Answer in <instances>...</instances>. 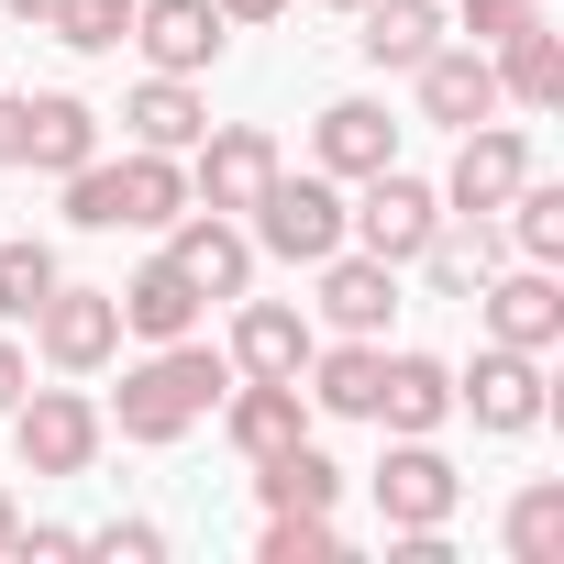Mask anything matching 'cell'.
I'll return each instance as SVG.
<instances>
[{"instance_id":"obj_27","label":"cell","mask_w":564,"mask_h":564,"mask_svg":"<svg viewBox=\"0 0 564 564\" xmlns=\"http://www.w3.org/2000/svg\"><path fill=\"white\" fill-rule=\"evenodd\" d=\"M498 210H509V243H520L531 265H553V254H564V188H553V177H520Z\"/></svg>"},{"instance_id":"obj_17","label":"cell","mask_w":564,"mask_h":564,"mask_svg":"<svg viewBox=\"0 0 564 564\" xmlns=\"http://www.w3.org/2000/svg\"><path fill=\"white\" fill-rule=\"evenodd\" d=\"M177 210H188V177H177V155L133 144V155L111 166V232H166Z\"/></svg>"},{"instance_id":"obj_22","label":"cell","mask_w":564,"mask_h":564,"mask_svg":"<svg viewBox=\"0 0 564 564\" xmlns=\"http://www.w3.org/2000/svg\"><path fill=\"white\" fill-rule=\"evenodd\" d=\"M311 366V322L289 311V300H243V322H232V377H300Z\"/></svg>"},{"instance_id":"obj_6","label":"cell","mask_w":564,"mask_h":564,"mask_svg":"<svg viewBox=\"0 0 564 564\" xmlns=\"http://www.w3.org/2000/svg\"><path fill=\"white\" fill-rule=\"evenodd\" d=\"M166 265L188 276L199 300H243V289H254V232H243L232 210H177V221H166Z\"/></svg>"},{"instance_id":"obj_39","label":"cell","mask_w":564,"mask_h":564,"mask_svg":"<svg viewBox=\"0 0 564 564\" xmlns=\"http://www.w3.org/2000/svg\"><path fill=\"white\" fill-rule=\"evenodd\" d=\"M0 12H12V23H34V34H45V23H56V0H0Z\"/></svg>"},{"instance_id":"obj_7","label":"cell","mask_w":564,"mask_h":564,"mask_svg":"<svg viewBox=\"0 0 564 564\" xmlns=\"http://www.w3.org/2000/svg\"><path fill=\"white\" fill-rule=\"evenodd\" d=\"M199 166H188V188H199V210H254V188L276 177V166H289V155H276V133H254V122H221V133H199L188 144Z\"/></svg>"},{"instance_id":"obj_11","label":"cell","mask_w":564,"mask_h":564,"mask_svg":"<svg viewBox=\"0 0 564 564\" xmlns=\"http://www.w3.org/2000/svg\"><path fill=\"white\" fill-rule=\"evenodd\" d=\"M133 45L155 56V78H199V67H221L232 23L210 0H133Z\"/></svg>"},{"instance_id":"obj_26","label":"cell","mask_w":564,"mask_h":564,"mask_svg":"<svg viewBox=\"0 0 564 564\" xmlns=\"http://www.w3.org/2000/svg\"><path fill=\"white\" fill-rule=\"evenodd\" d=\"M254 498H265V509H333V498H344V465H333L322 443H289V454L254 465Z\"/></svg>"},{"instance_id":"obj_28","label":"cell","mask_w":564,"mask_h":564,"mask_svg":"<svg viewBox=\"0 0 564 564\" xmlns=\"http://www.w3.org/2000/svg\"><path fill=\"white\" fill-rule=\"evenodd\" d=\"M421 265H432V289H443V300H476L487 276H498V232H487V221H465V243H443V232H432V243H421Z\"/></svg>"},{"instance_id":"obj_35","label":"cell","mask_w":564,"mask_h":564,"mask_svg":"<svg viewBox=\"0 0 564 564\" xmlns=\"http://www.w3.org/2000/svg\"><path fill=\"white\" fill-rule=\"evenodd\" d=\"M12 553H23V564H34V553L56 564V553H89V531H67V520H12Z\"/></svg>"},{"instance_id":"obj_21","label":"cell","mask_w":564,"mask_h":564,"mask_svg":"<svg viewBox=\"0 0 564 564\" xmlns=\"http://www.w3.org/2000/svg\"><path fill=\"white\" fill-rule=\"evenodd\" d=\"M377 421H388V432H443V421H454V366L388 355V366H377Z\"/></svg>"},{"instance_id":"obj_34","label":"cell","mask_w":564,"mask_h":564,"mask_svg":"<svg viewBox=\"0 0 564 564\" xmlns=\"http://www.w3.org/2000/svg\"><path fill=\"white\" fill-rule=\"evenodd\" d=\"M89 553H111V564H155V553H166V531H155V520H100V531H89Z\"/></svg>"},{"instance_id":"obj_10","label":"cell","mask_w":564,"mask_h":564,"mask_svg":"<svg viewBox=\"0 0 564 564\" xmlns=\"http://www.w3.org/2000/svg\"><path fill=\"white\" fill-rule=\"evenodd\" d=\"M454 410H476V432H531V421H542V355L487 344V355L454 377Z\"/></svg>"},{"instance_id":"obj_3","label":"cell","mask_w":564,"mask_h":564,"mask_svg":"<svg viewBox=\"0 0 564 564\" xmlns=\"http://www.w3.org/2000/svg\"><path fill=\"white\" fill-rule=\"evenodd\" d=\"M344 232H355V254H377V265H421V243L443 232V188H421L410 166H377L366 199L344 210Z\"/></svg>"},{"instance_id":"obj_41","label":"cell","mask_w":564,"mask_h":564,"mask_svg":"<svg viewBox=\"0 0 564 564\" xmlns=\"http://www.w3.org/2000/svg\"><path fill=\"white\" fill-rule=\"evenodd\" d=\"M333 12H355V0H333Z\"/></svg>"},{"instance_id":"obj_38","label":"cell","mask_w":564,"mask_h":564,"mask_svg":"<svg viewBox=\"0 0 564 564\" xmlns=\"http://www.w3.org/2000/svg\"><path fill=\"white\" fill-rule=\"evenodd\" d=\"M0 166H23V100H0Z\"/></svg>"},{"instance_id":"obj_5","label":"cell","mask_w":564,"mask_h":564,"mask_svg":"<svg viewBox=\"0 0 564 564\" xmlns=\"http://www.w3.org/2000/svg\"><path fill=\"white\" fill-rule=\"evenodd\" d=\"M454 498H465V476L432 454V432H399L388 465H377V520H388V531H443Z\"/></svg>"},{"instance_id":"obj_37","label":"cell","mask_w":564,"mask_h":564,"mask_svg":"<svg viewBox=\"0 0 564 564\" xmlns=\"http://www.w3.org/2000/svg\"><path fill=\"white\" fill-rule=\"evenodd\" d=\"M210 12H221V23H276L289 0H210Z\"/></svg>"},{"instance_id":"obj_9","label":"cell","mask_w":564,"mask_h":564,"mask_svg":"<svg viewBox=\"0 0 564 564\" xmlns=\"http://www.w3.org/2000/svg\"><path fill=\"white\" fill-rule=\"evenodd\" d=\"M221 432H232L243 465L289 454V443H311V388L300 377H243V388H221Z\"/></svg>"},{"instance_id":"obj_29","label":"cell","mask_w":564,"mask_h":564,"mask_svg":"<svg viewBox=\"0 0 564 564\" xmlns=\"http://www.w3.org/2000/svg\"><path fill=\"white\" fill-rule=\"evenodd\" d=\"M509 553H520V564H553V553H564V487H553V476L509 498Z\"/></svg>"},{"instance_id":"obj_18","label":"cell","mask_w":564,"mask_h":564,"mask_svg":"<svg viewBox=\"0 0 564 564\" xmlns=\"http://www.w3.org/2000/svg\"><path fill=\"white\" fill-rule=\"evenodd\" d=\"M443 45V0H355V56L366 67H421Z\"/></svg>"},{"instance_id":"obj_8","label":"cell","mask_w":564,"mask_h":564,"mask_svg":"<svg viewBox=\"0 0 564 564\" xmlns=\"http://www.w3.org/2000/svg\"><path fill=\"white\" fill-rule=\"evenodd\" d=\"M34 333H45V366H67V377H89V366H111L122 355V300L111 289H45V311H34Z\"/></svg>"},{"instance_id":"obj_30","label":"cell","mask_w":564,"mask_h":564,"mask_svg":"<svg viewBox=\"0 0 564 564\" xmlns=\"http://www.w3.org/2000/svg\"><path fill=\"white\" fill-rule=\"evenodd\" d=\"M45 34L78 45V56H111V45H133V0H56Z\"/></svg>"},{"instance_id":"obj_16","label":"cell","mask_w":564,"mask_h":564,"mask_svg":"<svg viewBox=\"0 0 564 564\" xmlns=\"http://www.w3.org/2000/svg\"><path fill=\"white\" fill-rule=\"evenodd\" d=\"M311 155H322V177H377V166H399V122L377 100H333L311 122Z\"/></svg>"},{"instance_id":"obj_23","label":"cell","mask_w":564,"mask_h":564,"mask_svg":"<svg viewBox=\"0 0 564 564\" xmlns=\"http://www.w3.org/2000/svg\"><path fill=\"white\" fill-rule=\"evenodd\" d=\"M487 67H498V100H520V111L564 100V34L553 23H520L509 45H487Z\"/></svg>"},{"instance_id":"obj_20","label":"cell","mask_w":564,"mask_h":564,"mask_svg":"<svg viewBox=\"0 0 564 564\" xmlns=\"http://www.w3.org/2000/svg\"><path fill=\"white\" fill-rule=\"evenodd\" d=\"M377 366H388V355H377L366 333H344L333 355L311 344V366H300V388H311V410H333V421H377Z\"/></svg>"},{"instance_id":"obj_15","label":"cell","mask_w":564,"mask_h":564,"mask_svg":"<svg viewBox=\"0 0 564 564\" xmlns=\"http://www.w3.org/2000/svg\"><path fill=\"white\" fill-rule=\"evenodd\" d=\"M388 311H399V265H377V254H344V243H333V254H322V322L377 344V333H388Z\"/></svg>"},{"instance_id":"obj_14","label":"cell","mask_w":564,"mask_h":564,"mask_svg":"<svg viewBox=\"0 0 564 564\" xmlns=\"http://www.w3.org/2000/svg\"><path fill=\"white\" fill-rule=\"evenodd\" d=\"M410 78H421V111H432V122H454V133H465V122H498V67H487V45H432Z\"/></svg>"},{"instance_id":"obj_32","label":"cell","mask_w":564,"mask_h":564,"mask_svg":"<svg viewBox=\"0 0 564 564\" xmlns=\"http://www.w3.org/2000/svg\"><path fill=\"white\" fill-rule=\"evenodd\" d=\"M45 289H56V254L0 232V322H34V311H45Z\"/></svg>"},{"instance_id":"obj_33","label":"cell","mask_w":564,"mask_h":564,"mask_svg":"<svg viewBox=\"0 0 564 564\" xmlns=\"http://www.w3.org/2000/svg\"><path fill=\"white\" fill-rule=\"evenodd\" d=\"M465 12V45H509L520 23H542V0H454Z\"/></svg>"},{"instance_id":"obj_13","label":"cell","mask_w":564,"mask_h":564,"mask_svg":"<svg viewBox=\"0 0 564 564\" xmlns=\"http://www.w3.org/2000/svg\"><path fill=\"white\" fill-rule=\"evenodd\" d=\"M476 311H487V344H520V355H553V344H564V289H553V265L487 276Z\"/></svg>"},{"instance_id":"obj_4","label":"cell","mask_w":564,"mask_h":564,"mask_svg":"<svg viewBox=\"0 0 564 564\" xmlns=\"http://www.w3.org/2000/svg\"><path fill=\"white\" fill-rule=\"evenodd\" d=\"M12 454H23L34 476H89L100 410H89L78 388H23V399H12Z\"/></svg>"},{"instance_id":"obj_31","label":"cell","mask_w":564,"mask_h":564,"mask_svg":"<svg viewBox=\"0 0 564 564\" xmlns=\"http://www.w3.org/2000/svg\"><path fill=\"white\" fill-rule=\"evenodd\" d=\"M333 553H344L333 509H265V564H333Z\"/></svg>"},{"instance_id":"obj_12","label":"cell","mask_w":564,"mask_h":564,"mask_svg":"<svg viewBox=\"0 0 564 564\" xmlns=\"http://www.w3.org/2000/svg\"><path fill=\"white\" fill-rule=\"evenodd\" d=\"M520 177H531V144H520L509 122H465V155H454V177H443V210H454V221H487Z\"/></svg>"},{"instance_id":"obj_36","label":"cell","mask_w":564,"mask_h":564,"mask_svg":"<svg viewBox=\"0 0 564 564\" xmlns=\"http://www.w3.org/2000/svg\"><path fill=\"white\" fill-rule=\"evenodd\" d=\"M23 388H34V377H23V344L0 333V421H12V399H23Z\"/></svg>"},{"instance_id":"obj_25","label":"cell","mask_w":564,"mask_h":564,"mask_svg":"<svg viewBox=\"0 0 564 564\" xmlns=\"http://www.w3.org/2000/svg\"><path fill=\"white\" fill-rule=\"evenodd\" d=\"M122 122H133V144H155V155H188V144L210 133V111H199L188 78H144V89L122 100Z\"/></svg>"},{"instance_id":"obj_40","label":"cell","mask_w":564,"mask_h":564,"mask_svg":"<svg viewBox=\"0 0 564 564\" xmlns=\"http://www.w3.org/2000/svg\"><path fill=\"white\" fill-rule=\"evenodd\" d=\"M12 520H23V509H12V498H0V553H12Z\"/></svg>"},{"instance_id":"obj_2","label":"cell","mask_w":564,"mask_h":564,"mask_svg":"<svg viewBox=\"0 0 564 564\" xmlns=\"http://www.w3.org/2000/svg\"><path fill=\"white\" fill-rule=\"evenodd\" d=\"M243 221H254V243H265V254L322 265V254L344 243V188H333L322 166H311V177H289V166H276V177L254 188V210H243Z\"/></svg>"},{"instance_id":"obj_19","label":"cell","mask_w":564,"mask_h":564,"mask_svg":"<svg viewBox=\"0 0 564 564\" xmlns=\"http://www.w3.org/2000/svg\"><path fill=\"white\" fill-rule=\"evenodd\" d=\"M89 155H100V111H89V100H67V89L23 100V166L67 177V166H89Z\"/></svg>"},{"instance_id":"obj_1","label":"cell","mask_w":564,"mask_h":564,"mask_svg":"<svg viewBox=\"0 0 564 564\" xmlns=\"http://www.w3.org/2000/svg\"><path fill=\"white\" fill-rule=\"evenodd\" d=\"M221 388H232V355H210L199 333L155 344V355L122 377V443H177V432H199V421L221 410Z\"/></svg>"},{"instance_id":"obj_24","label":"cell","mask_w":564,"mask_h":564,"mask_svg":"<svg viewBox=\"0 0 564 564\" xmlns=\"http://www.w3.org/2000/svg\"><path fill=\"white\" fill-rule=\"evenodd\" d=\"M122 300V333H144V344H177V333H199V289H188V276L155 254L144 276H133V289H111Z\"/></svg>"}]
</instances>
